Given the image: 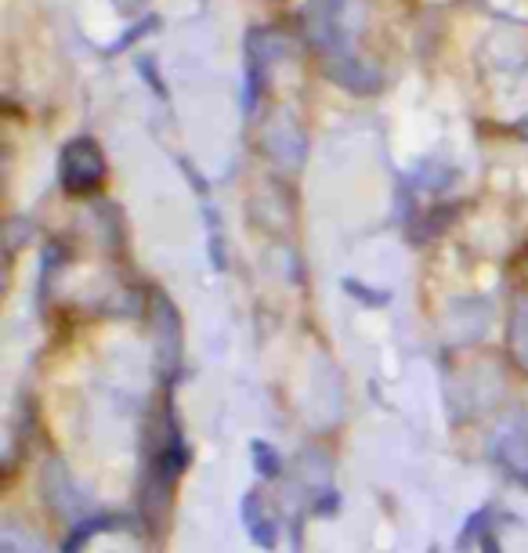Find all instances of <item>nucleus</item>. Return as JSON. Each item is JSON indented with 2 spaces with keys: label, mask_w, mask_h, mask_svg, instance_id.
Wrapping results in <instances>:
<instances>
[{
  "label": "nucleus",
  "mask_w": 528,
  "mask_h": 553,
  "mask_svg": "<svg viewBox=\"0 0 528 553\" xmlns=\"http://www.w3.org/2000/svg\"><path fill=\"white\" fill-rule=\"evenodd\" d=\"M492 521V510H478V514H471V521L463 525V532H460V550L463 547H471L478 536H485V525Z\"/></svg>",
  "instance_id": "0eeeda50"
},
{
  "label": "nucleus",
  "mask_w": 528,
  "mask_h": 553,
  "mask_svg": "<svg viewBox=\"0 0 528 553\" xmlns=\"http://www.w3.org/2000/svg\"><path fill=\"white\" fill-rule=\"evenodd\" d=\"M156 333H159V355H163V366H178V315L174 307L167 304L163 293H156Z\"/></svg>",
  "instance_id": "f03ea898"
},
{
  "label": "nucleus",
  "mask_w": 528,
  "mask_h": 553,
  "mask_svg": "<svg viewBox=\"0 0 528 553\" xmlns=\"http://www.w3.org/2000/svg\"><path fill=\"white\" fill-rule=\"evenodd\" d=\"M102 174H106V163H102V152L95 148V141L84 138L66 145V152H62V185H66V192L84 196V192L98 188Z\"/></svg>",
  "instance_id": "f257e3e1"
},
{
  "label": "nucleus",
  "mask_w": 528,
  "mask_h": 553,
  "mask_svg": "<svg viewBox=\"0 0 528 553\" xmlns=\"http://www.w3.org/2000/svg\"><path fill=\"white\" fill-rule=\"evenodd\" d=\"M482 553H503V550H500V543H496L492 536H485V539H482Z\"/></svg>",
  "instance_id": "1a4fd4ad"
},
{
  "label": "nucleus",
  "mask_w": 528,
  "mask_h": 553,
  "mask_svg": "<svg viewBox=\"0 0 528 553\" xmlns=\"http://www.w3.org/2000/svg\"><path fill=\"white\" fill-rule=\"evenodd\" d=\"M124 521L120 518H113V514H87V521H80L73 532H69V539H66V550L62 553H80L87 547V539L91 536H98V532H109V528H120Z\"/></svg>",
  "instance_id": "20e7f679"
},
{
  "label": "nucleus",
  "mask_w": 528,
  "mask_h": 553,
  "mask_svg": "<svg viewBox=\"0 0 528 553\" xmlns=\"http://www.w3.org/2000/svg\"><path fill=\"white\" fill-rule=\"evenodd\" d=\"M250 532H254L258 547H264V550H271V547H275V525H271V521H261V525H254Z\"/></svg>",
  "instance_id": "6e6552de"
},
{
  "label": "nucleus",
  "mask_w": 528,
  "mask_h": 553,
  "mask_svg": "<svg viewBox=\"0 0 528 553\" xmlns=\"http://www.w3.org/2000/svg\"><path fill=\"white\" fill-rule=\"evenodd\" d=\"M254 467H258V474H261V478H275V474L282 470V459H279V452H275L271 445L254 441Z\"/></svg>",
  "instance_id": "423d86ee"
},
{
  "label": "nucleus",
  "mask_w": 528,
  "mask_h": 553,
  "mask_svg": "<svg viewBox=\"0 0 528 553\" xmlns=\"http://www.w3.org/2000/svg\"><path fill=\"white\" fill-rule=\"evenodd\" d=\"M496 459L514 474V478H522L528 481V430H514V434H507L500 445H496Z\"/></svg>",
  "instance_id": "7ed1b4c3"
},
{
  "label": "nucleus",
  "mask_w": 528,
  "mask_h": 553,
  "mask_svg": "<svg viewBox=\"0 0 528 553\" xmlns=\"http://www.w3.org/2000/svg\"><path fill=\"white\" fill-rule=\"evenodd\" d=\"M511 351H514V362L528 373V304H518V311H514V322H511Z\"/></svg>",
  "instance_id": "39448f33"
}]
</instances>
